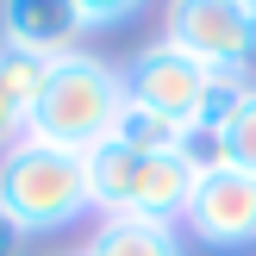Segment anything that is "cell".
I'll use <instances>...</instances> for the list:
<instances>
[{
	"label": "cell",
	"instance_id": "cell-9",
	"mask_svg": "<svg viewBox=\"0 0 256 256\" xmlns=\"http://www.w3.org/2000/svg\"><path fill=\"white\" fill-rule=\"evenodd\" d=\"M188 138H194L188 125L162 119V112L138 106V100L125 94V106H119V119H112L106 144H125V150H144V156H156V150H188Z\"/></svg>",
	"mask_w": 256,
	"mask_h": 256
},
{
	"label": "cell",
	"instance_id": "cell-15",
	"mask_svg": "<svg viewBox=\"0 0 256 256\" xmlns=\"http://www.w3.org/2000/svg\"><path fill=\"white\" fill-rule=\"evenodd\" d=\"M232 6H256V0H232Z\"/></svg>",
	"mask_w": 256,
	"mask_h": 256
},
{
	"label": "cell",
	"instance_id": "cell-11",
	"mask_svg": "<svg viewBox=\"0 0 256 256\" xmlns=\"http://www.w3.org/2000/svg\"><path fill=\"white\" fill-rule=\"evenodd\" d=\"M206 144L219 150V162H232V169L256 175V88H250V100H244V106H238L212 138H206Z\"/></svg>",
	"mask_w": 256,
	"mask_h": 256
},
{
	"label": "cell",
	"instance_id": "cell-6",
	"mask_svg": "<svg viewBox=\"0 0 256 256\" xmlns=\"http://www.w3.org/2000/svg\"><path fill=\"white\" fill-rule=\"evenodd\" d=\"M182 225H188V238H200V244H212V250L256 244V175L232 169V162L200 169V188H194V200H188Z\"/></svg>",
	"mask_w": 256,
	"mask_h": 256
},
{
	"label": "cell",
	"instance_id": "cell-2",
	"mask_svg": "<svg viewBox=\"0 0 256 256\" xmlns=\"http://www.w3.org/2000/svg\"><path fill=\"white\" fill-rule=\"evenodd\" d=\"M0 206L25 225V238L38 232H69L94 212V182H88V156L62 144H19L0 156Z\"/></svg>",
	"mask_w": 256,
	"mask_h": 256
},
{
	"label": "cell",
	"instance_id": "cell-3",
	"mask_svg": "<svg viewBox=\"0 0 256 256\" xmlns=\"http://www.w3.org/2000/svg\"><path fill=\"white\" fill-rule=\"evenodd\" d=\"M88 182H94V212H132V219H162L182 225L188 200L200 188V162L188 150H125V144H94L88 150Z\"/></svg>",
	"mask_w": 256,
	"mask_h": 256
},
{
	"label": "cell",
	"instance_id": "cell-12",
	"mask_svg": "<svg viewBox=\"0 0 256 256\" xmlns=\"http://www.w3.org/2000/svg\"><path fill=\"white\" fill-rule=\"evenodd\" d=\"M150 0H75V12H82V25L88 32H112V25H125V19H138Z\"/></svg>",
	"mask_w": 256,
	"mask_h": 256
},
{
	"label": "cell",
	"instance_id": "cell-10",
	"mask_svg": "<svg viewBox=\"0 0 256 256\" xmlns=\"http://www.w3.org/2000/svg\"><path fill=\"white\" fill-rule=\"evenodd\" d=\"M50 62H56V56H38V50L0 38V94H6L12 106H25V119H32L38 94H44V82H50Z\"/></svg>",
	"mask_w": 256,
	"mask_h": 256
},
{
	"label": "cell",
	"instance_id": "cell-14",
	"mask_svg": "<svg viewBox=\"0 0 256 256\" xmlns=\"http://www.w3.org/2000/svg\"><path fill=\"white\" fill-rule=\"evenodd\" d=\"M0 256H25V225L0 206Z\"/></svg>",
	"mask_w": 256,
	"mask_h": 256
},
{
	"label": "cell",
	"instance_id": "cell-4",
	"mask_svg": "<svg viewBox=\"0 0 256 256\" xmlns=\"http://www.w3.org/2000/svg\"><path fill=\"white\" fill-rule=\"evenodd\" d=\"M162 38L212 75H250L256 69V6L232 0H169Z\"/></svg>",
	"mask_w": 256,
	"mask_h": 256
},
{
	"label": "cell",
	"instance_id": "cell-7",
	"mask_svg": "<svg viewBox=\"0 0 256 256\" xmlns=\"http://www.w3.org/2000/svg\"><path fill=\"white\" fill-rule=\"evenodd\" d=\"M82 12L75 0H0V38L6 44H25L38 56H69L82 50Z\"/></svg>",
	"mask_w": 256,
	"mask_h": 256
},
{
	"label": "cell",
	"instance_id": "cell-8",
	"mask_svg": "<svg viewBox=\"0 0 256 256\" xmlns=\"http://www.w3.org/2000/svg\"><path fill=\"white\" fill-rule=\"evenodd\" d=\"M82 256H182V232L162 219H132V212H100Z\"/></svg>",
	"mask_w": 256,
	"mask_h": 256
},
{
	"label": "cell",
	"instance_id": "cell-1",
	"mask_svg": "<svg viewBox=\"0 0 256 256\" xmlns=\"http://www.w3.org/2000/svg\"><path fill=\"white\" fill-rule=\"evenodd\" d=\"M119 106H125V69H112L94 50H69V56L50 62V82L38 94L32 119H25V138L88 156L94 144H106Z\"/></svg>",
	"mask_w": 256,
	"mask_h": 256
},
{
	"label": "cell",
	"instance_id": "cell-13",
	"mask_svg": "<svg viewBox=\"0 0 256 256\" xmlns=\"http://www.w3.org/2000/svg\"><path fill=\"white\" fill-rule=\"evenodd\" d=\"M19 138H25V106H12V100L0 94V156H6Z\"/></svg>",
	"mask_w": 256,
	"mask_h": 256
},
{
	"label": "cell",
	"instance_id": "cell-5",
	"mask_svg": "<svg viewBox=\"0 0 256 256\" xmlns=\"http://www.w3.org/2000/svg\"><path fill=\"white\" fill-rule=\"evenodd\" d=\"M212 88H219V75H212V69H200V62L188 56V50H175L169 38L144 44L132 62H125V94H132L138 106L162 112V119L188 125V132L200 125V112H206Z\"/></svg>",
	"mask_w": 256,
	"mask_h": 256
}]
</instances>
